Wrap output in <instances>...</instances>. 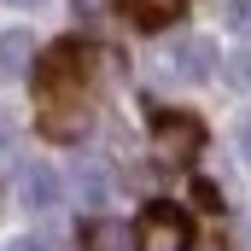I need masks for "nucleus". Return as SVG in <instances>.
Returning a JSON list of instances; mask_svg holds the SVG:
<instances>
[{"label":"nucleus","mask_w":251,"mask_h":251,"mask_svg":"<svg viewBox=\"0 0 251 251\" xmlns=\"http://www.w3.org/2000/svg\"><path fill=\"white\" fill-rule=\"evenodd\" d=\"M176 70L187 76V82H204L210 70H216V41H204V35H187V41H176Z\"/></svg>","instance_id":"39448f33"},{"label":"nucleus","mask_w":251,"mask_h":251,"mask_svg":"<svg viewBox=\"0 0 251 251\" xmlns=\"http://www.w3.org/2000/svg\"><path fill=\"white\" fill-rule=\"evenodd\" d=\"M12 128H18V123H12V111H6V105H0V146H6V140H12Z\"/></svg>","instance_id":"f8f14e48"},{"label":"nucleus","mask_w":251,"mask_h":251,"mask_svg":"<svg viewBox=\"0 0 251 251\" xmlns=\"http://www.w3.org/2000/svg\"><path fill=\"white\" fill-rule=\"evenodd\" d=\"M234 29H240V35H251V0H240V6H234Z\"/></svg>","instance_id":"9b49d317"},{"label":"nucleus","mask_w":251,"mask_h":251,"mask_svg":"<svg viewBox=\"0 0 251 251\" xmlns=\"http://www.w3.org/2000/svg\"><path fill=\"white\" fill-rule=\"evenodd\" d=\"M35 94L41 100H64V94H82V76H88V53L76 47V41H59V47H47L41 59H35Z\"/></svg>","instance_id":"f257e3e1"},{"label":"nucleus","mask_w":251,"mask_h":251,"mask_svg":"<svg viewBox=\"0 0 251 251\" xmlns=\"http://www.w3.org/2000/svg\"><path fill=\"white\" fill-rule=\"evenodd\" d=\"M117 6H123L140 29H170V24L187 12V0H117Z\"/></svg>","instance_id":"423d86ee"},{"label":"nucleus","mask_w":251,"mask_h":251,"mask_svg":"<svg viewBox=\"0 0 251 251\" xmlns=\"http://www.w3.org/2000/svg\"><path fill=\"white\" fill-rule=\"evenodd\" d=\"M6 251H47V240H18V246H6Z\"/></svg>","instance_id":"ddd939ff"},{"label":"nucleus","mask_w":251,"mask_h":251,"mask_svg":"<svg viewBox=\"0 0 251 251\" xmlns=\"http://www.w3.org/2000/svg\"><path fill=\"white\" fill-rule=\"evenodd\" d=\"M134 246L140 251H187L193 246L187 210H176V204H146V210H140V228H134Z\"/></svg>","instance_id":"f03ea898"},{"label":"nucleus","mask_w":251,"mask_h":251,"mask_svg":"<svg viewBox=\"0 0 251 251\" xmlns=\"http://www.w3.org/2000/svg\"><path fill=\"white\" fill-rule=\"evenodd\" d=\"M88 100L82 94H64V100H41V134L47 140H82L88 134Z\"/></svg>","instance_id":"20e7f679"},{"label":"nucleus","mask_w":251,"mask_h":251,"mask_svg":"<svg viewBox=\"0 0 251 251\" xmlns=\"http://www.w3.org/2000/svg\"><path fill=\"white\" fill-rule=\"evenodd\" d=\"M152 134H158L164 158H193L204 146V123L193 111H152Z\"/></svg>","instance_id":"7ed1b4c3"},{"label":"nucleus","mask_w":251,"mask_h":251,"mask_svg":"<svg viewBox=\"0 0 251 251\" xmlns=\"http://www.w3.org/2000/svg\"><path fill=\"white\" fill-rule=\"evenodd\" d=\"M59 199H64V181L47 170V164H29V170H24V204H35V210H53Z\"/></svg>","instance_id":"0eeeda50"},{"label":"nucleus","mask_w":251,"mask_h":251,"mask_svg":"<svg viewBox=\"0 0 251 251\" xmlns=\"http://www.w3.org/2000/svg\"><path fill=\"white\" fill-rule=\"evenodd\" d=\"M193 204H199V210H222V187L199 176V181H193Z\"/></svg>","instance_id":"9d476101"},{"label":"nucleus","mask_w":251,"mask_h":251,"mask_svg":"<svg viewBox=\"0 0 251 251\" xmlns=\"http://www.w3.org/2000/svg\"><path fill=\"white\" fill-rule=\"evenodd\" d=\"M12 6H35V0H12Z\"/></svg>","instance_id":"2eb2a0df"},{"label":"nucleus","mask_w":251,"mask_h":251,"mask_svg":"<svg viewBox=\"0 0 251 251\" xmlns=\"http://www.w3.org/2000/svg\"><path fill=\"white\" fill-rule=\"evenodd\" d=\"M29 70V29H0V76Z\"/></svg>","instance_id":"6e6552de"},{"label":"nucleus","mask_w":251,"mask_h":251,"mask_svg":"<svg viewBox=\"0 0 251 251\" xmlns=\"http://www.w3.org/2000/svg\"><path fill=\"white\" fill-rule=\"evenodd\" d=\"M240 152H246V158H251V117H246V123H240Z\"/></svg>","instance_id":"4468645a"},{"label":"nucleus","mask_w":251,"mask_h":251,"mask_svg":"<svg viewBox=\"0 0 251 251\" xmlns=\"http://www.w3.org/2000/svg\"><path fill=\"white\" fill-rule=\"evenodd\" d=\"M82 240H88V251H123L134 234L123 222H82Z\"/></svg>","instance_id":"1a4fd4ad"}]
</instances>
